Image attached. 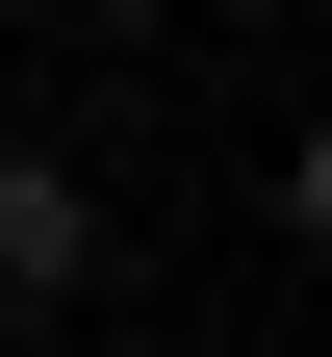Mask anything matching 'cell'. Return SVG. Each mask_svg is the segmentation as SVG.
Returning <instances> with one entry per match:
<instances>
[{
  "label": "cell",
  "mask_w": 332,
  "mask_h": 357,
  "mask_svg": "<svg viewBox=\"0 0 332 357\" xmlns=\"http://www.w3.org/2000/svg\"><path fill=\"white\" fill-rule=\"evenodd\" d=\"M77 281H103V178H77L52 128H0V332H52Z\"/></svg>",
  "instance_id": "6da1fadb"
},
{
  "label": "cell",
  "mask_w": 332,
  "mask_h": 357,
  "mask_svg": "<svg viewBox=\"0 0 332 357\" xmlns=\"http://www.w3.org/2000/svg\"><path fill=\"white\" fill-rule=\"evenodd\" d=\"M281 230H307V255H332V102H307V128H281Z\"/></svg>",
  "instance_id": "7a4b0ae2"
},
{
  "label": "cell",
  "mask_w": 332,
  "mask_h": 357,
  "mask_svg": "<svg viewBox=\"0 0 332 357\" xmlns=\"http://www.w3.org/2000/svg\"><path fill=\"white\" fill-rule=\"evenodd\" d=\"M77 26H179V0H77Z\"/></svg>",
  "instance_id": "3957f363"
}]
</instances>
